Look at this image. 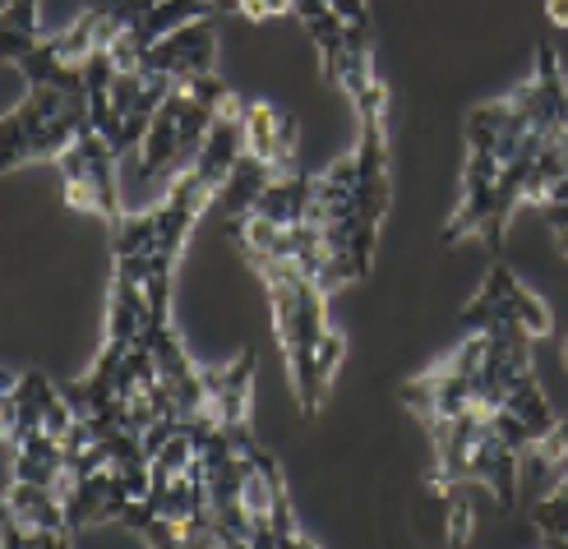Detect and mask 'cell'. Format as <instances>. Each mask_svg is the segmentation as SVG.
I'll list each match as a JSON object with an SVG mask.
<instances>
[{
	"instance_id": "1",
	"label": "cell",
	"mask_w": 568,
	"mask_h": 549,
	"mask_svg": "<svg viewBox=\"0 0 568 549\" xmlns=\"http://www.w3.org/2000/svg\"><path fill=\"white\" fill-rule=\"evenodd\" d=\"M250 258V268L264 277L268 301H273V328L282 342V356H287V374H292V393L301 401L305 416H320L328 388L315 374V346L328 328L324 319V292L310 282L292 258H277L264 250H241Z\"/></svg>"
},
{
	"instance_id": "2",
	"label": "cell",
	"mask_w": 568,
	"mask_h": 549,
	"mask_svg": "<svg viewBox=\"0 0 568 549\" xmlns=\"http://www.w3.org/2000/svg\"><path fill=\"white\" fill-rule=\"evenodd\" d=\"M98 130L93 125V106H89V89H55V83H38L28 89V98L6 115L0 125V166L19 171L28 162L42 157H61L65 149Z\"/></svg>"
},
{
	"instance_id": "3",
	"label": "cell",
	"mask_w": 568,
	"mask_h": 549,
	"mask_svg": "<svg viewBox=\"0 0 568 549\" xmlns=\"http://www.w3.org/2000/svg\"><path fill=\"white\" fill-rule=\"evenodd\" d=\"M61 181H65V204L79 209V213H98L102 222L121 226V194H116V162L121 153L111 149V143L89 130L74 149H65L61 157Z\"/></svg>"
},
{
	"instance_id": "4",
	"label": "cell",
	"mask_w": 568,
	"mask_h": 549,
	"mask_svg": "<svg viewBox=\"0 0 568 549\" xmlns=\"http://www.w3.org/2000/svg\"><path fill=\"white\" fill-rule=\"evenodd\" d=\"M356 162H361V181H356V209H361V226H356V241H352V245H356V264H361V273H371L379 222H384V213H388V204H393L384 121H361Z\"/></svg>"
},
{
	"instance_id": "5",
	"label": "cell",
	"mask_w": 568,
	"mask_h": 549,
	"mask_svg": "<svg viewBox=\"0 0 568 549\" xmlns=\"http://www.w3.org/2000/svg\"><path fill=\"white\" fill-rule=\"evenodd\" d=\"M213 61H217V38H213V23L199 19L181 33L162 38L144 51V74H166V79H190V74H213Z\"/></svg>"
},
{
	"instance_id": "6",
	"label": "cell",
	"mask_w": 568,
	"mask_h": 549,
	"mask_svg": "<svg viewBox=\"0 0 568 549\" xmlns=\"http://www.w3.org/2000/svg\"><path fill=\"white\" fill-rule=\"evenodd\" d=\"M65 527L83 531V527H98V522H121V512L134 504L125 495V485L116 476V467H102L93 476H83L65 489Z\"/></svg>"
},
{
	"instance_id": "7",
	"label": "cell",
	"mask_w": 568,
	"mask_h": 549,
	"mask_svg": "<svg viewBox=\"0 0 568 549\" xmlns=\"http://www.w3.org/2000/svg\"><path fill=\"white\" fill-rule=\"evenodd\" d=\"M403 401L425 420H453L476 407V384H471V374H448L430 365L420 379L403 384Z\"/></svg>"
},
{
	"instance_id": "8",
	"label": "cell",
	"mask_w": 568,
	"mask_h": 549,
	"mask_svg": "<svg viewBox=\"0 0 568 549\" xmlns=\"http://www.w3.org/2000/svg\"><path fill=\"white\" fill-rule=\"evenodd\" d=\"M250 388H254V352H241L226 369H204V393H209L204 416L217 420L222 429H245Z\"/></svg>"
},
{
	"instance_id": "9",
	"label": "cell",
	"mask_w": 568,
	"mask_h": 549,
	"mask_svg": "<svg viewBox=\"0 0 568 549\" xmlns=\"http://www.w3.org/2000/svg\"><path fill=\"white\" fill-rule=\"evenodd\" d=\"M518 457L523 453L514 444H504L490 429V420H486V429H480V439L471 448V480L486 485L504 508L518 504Z\"/></svg>"
},
{
	"instance_id": "10",
	"label": "cell",
	"mask_w": 568,
	"mask_h": 549,
	"mask_svg": "<svg viewBox=\"0 0 568 549\" xmlns=\"http://www.w3.org/2000/svg\"><path fill=\"white\" fill-rule=\"evenodd\" d=\"M310 209H315V176L292 171V176H273L264 185V194L254 199L250 217H264V222H277V226H296V222H310Z\"/></svg>"
},
{
	"instance_id": "11",
	"label": "cell",
	"mask_w": 568,
	"mask_h": 549,
	"mask_svg": "<svg viewBox=\"0 0 568 549\" xmlns=\"http://www.w3.org/2000/svg\"><path fill=\"white\" fill-rule=\"evenodd\" d=\"M6 512L19 527H51V531H70L65 527V499L55 495L51 485H33V480H10L6 485ZM74 536V531H70Z\"/></svg>"
},
{
	"instance_id": "12",
	"label": "cell",
	"mask_w": 568,
	"mask_h": 549,
	"mask_svg": "<svg viewBox=\"0 0 568 549\" xmlns=\"http://www.w3.org/2000/svg\"><path fill=\"white\" fill-rule=\"evenodd\" d=\"M209 14H217L209 0H158V6L139 19L134 28H125L121 38H130L139 51H149L153 42H162V38H172V33H181V28H190V23H199V19H209Z\"/></svg>"
},
{
	"instance_id": "13",
	"label": "cell",
	"mask_w": 568,
	"mask_h": 549,
	"mask_svg": "<svg viewBox=\"0 0 568 549\" xmlns=\"http://www.w3.org/2000/svg\"><path fill=\"white\" fill-rule=\"evenodd\" d=\"M277 121H282V111L264 106V102H250L241 111V130H245V153H254L260 162H268L277 176H292L296 171V157L292 153H282V134H277Z\"/></svg>"
},
{
	"instance_id": "14",
	"label": "cell",
	"mask_w": 568,
	"mask_h": 549,
	"mask_svg": "<svg viewBox=\"0 0 568 549\" xmlns=\"http://www.w3.org/2000/svg\"><path fill=\"white\" fill-rule=\"evenodd\" d=\"M504 407H508V411H514V416H518V420L531 429V435H536V444H541L546 435H555V429H559V420H564V416H555V407L546 401L541 384H536V374H527V379H523L514 393H508V401H504Z\"/></svg>"
},
{
	"instance_id": "15",
	"label": "cell",
	"mask_w": 568,
	"mask_h": 549,
	"mask_svg": "<svg viewBox=\"0 0 568 549\" xmlns=\"http://www.w3.org/2000/svg\"><path fill=\"white\" fill-rule=\"evenodd\" d=\"M343 356H347V337L337 333V328H324V337H320V346H315V374H320L324 388H333Z\"/></svg>"
},
{
	"instance_id": "16",
	"label": "cell",
	"mask_w": 568,
	"mask_h": 549,
	"mask_svg": "<svg viewBox=\"0 0 568 549\" xmlns=\"http://www.w3.org/2000/svg\"><path fill=\"white\" fill-rule=\"evenodd\" d=\"M241 14L264 23V19H277V14H296V0H241Z\"/></svg>"
},
{
	"instance_id": "17",
	"label": "cell",
	"mask_w": 568,
	"mask_h": 549,
	"mask_svg": "<svg viewBox=\"0 0 568 549\" xmlns=\"http://www.w3.org/2000/svg\"><path fill=\"white\" fill-rule=\"evenodd\" d=\"M467 531H471V508L458 504V508H453V531H448V540H453V545H463Z\"/></svg>"
},
{
	"instance_id": "18",
	"label": "cell",
	"mask_w": 568,
	"mask_h": 549,
	"mask_svg": "<svg viewBox=\"0 0 568 549\" xmlns=\"http://www.w3.org/2000/svg\"><path fill=\"white\" fill-rule=\"evenodd\" d=\"M546 19L555 28H568V0H546Z\"/></svg>"
},
{
	"instance_id": "19",
	"label": "cell",
	"mask_w": 568,
	"mask_h": 549,
	"mask_svg": "<svg viewBox=\"0 0 568 549\" xmlns=\"http://www.w3.org/2000/svg\"><path fill=\"white\" fill-rule=\"evenodd\" d=\"M546 217H550L555 226H568V204H546Z\"/></svg>"
},
{
	"instance_id": "20",
	"label": "cell",
	"mask_w": 568,
	"mask_h": 549,
	"mask_svg": "<svg viewBox=\"0 0 568 549\" xmlns=\"http://www.w3.org/2000/svg\"><path fill=\"white\" fill-rule=\"evenodd\" d=\"M555 236H559V250L568 254V226H555Z\"/></svg>"
},
{
	"instance_id": "21",
	"label": "cell",
	"mask_w": 568,
	"mask_h": 549,
	"mask_svg": "<svg viewBox=\"0 0 568 549\" xmlns=\"http://www.w3.org/2000/svg\"><path fill=\"white\" fill-rule=\"evenodd\" d=\"M564 360H568V337H564Z\"/></svg>"
}]
</instances>
